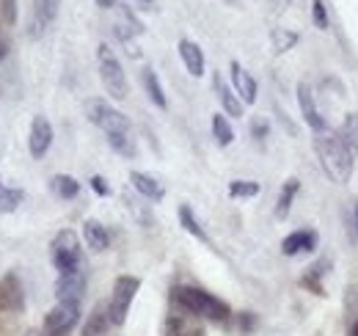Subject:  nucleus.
Returning a JSON list of instances; mask_svg holds the SVG:
<instances>
[{
    "instance_id": "obj_1",
    "label": "nucleus",
    "mask_w": 358,
    "mask_h": 336,
    "mask_svg": "<svg viewBox=\"0 0 358 336\" xmlns=\"http://www.w3.org/2000/svg\"><path fill=\"white\" fill-rule=\"evenodd\" d=\"M314 152L320 158V166L328 174L331 182L348 185L356 171V152L336 135V132H317L314 135Z\"/></svg>"
},
{
    "instance_id": "obj_2",
    "label": "nucleus",
    "mask_w": 358,
    "mask_h": 336,
    "mask_svg": "<svg viewBox=\"0 0 358 336\" xmlns=\"http://www.w3.org/2000/svg\"><path fill=\"white\" fill-rule=\"evenodd\" d=\"M171 300L177 303L182 312H187L193 317H204L210 323H226L231 317L229 303H224L215 295L199 290V287H174L171 290Z\"/></svg>"
},
{
    "instance_id": "obj_3",
    "label": "nucleus",
    "mask_w": 358,
    "mask_h": 336,
    "mask_svg": "<svg viewBox=\"0 0 358 336\" xmlns=\"http://www.w3.org/2000/svg\"><path fill=\"white\" fill-rule=\"evenodd\" d=\"M50 259L58 270V276H66V273H80L86 270V259H83V248H80V240L72 229H61L52 243H50Z\"/></svg>"
},
{
    "instance_id": "obj_4",
    "label": "nucleus",
    "mask_w": 358,
    "mask_h": 336,
    "mask_svg": "<svg viewBox=\"0 0 358 336\" xmlns=\"http://www.w3.org/2000/svg\"><path fill=\"white\" fill-rule=\"evenodd\" d=\"M86 119L94 127H99L108 138H116V135H130V122L124 113H119L110 102L99 99V97H91L86 99Z\"/></svg>"
},
{
    "instance_id": "obj_5",
    "label": "nucleus",
    "mask_w": 358,
    "mask_h": 336,
    "mask_svg": "<svg viewBox=\"0 0 358 336\" xmlns=\"http://www.w3.org/2000/svg\"><path fill=\"white\" fill-rule=\"evenodd\" d=\"M96 64H99V78L105 91L113 97V99H127L130 94V85H127V75L119 64V58L113 55V50L108 44H99L96 47Z\"/></svg>"
},
{
    "instance_id": "obj_6",
    "label": "nucleus",
    "mask_w": 358,
    "mask_h": 336,
    "mask_svg": "<svg viewBox=\"0 0 358 336\" xmlns=\"http://www.w3.org/2000/svg\"><path fill=\"white\" fill-rule=\"evenodd\" d=\"M138 290H141V279H135V276H119L113 281V295L108 303V314H110L113 326L127 323V314H130V306H133Z\"/></svg>"
},
{
    "instance_id": "obj_7",
    "label": "nucleus",
    "mask_w": 358,
    "mask_h": 336,
    "mask_svg": "<svg viewBox=\"0 0 358 336\" xmlns=\"http://www.w3.org/2000/svg\"><path fill=\"white\" fill-rule=\"evenodd\" d=\"M78 323H80V303L58 300V306H52L45 317V336H69Z\"/></svg>"
},
{
    "instance_id": "obj_8",
    "label": "nucleus",
    "mask_w": 358,
    "mask_h": 336,
    "mask_svg": "<svg viewBox=\"0 0 358 336\" xmlns=\"http://www.w3.org/2000/svg\"><path fill=\"white\" fill-rule=\"evenodd\" d=\"M58 8H61V0H34L31 20H28V36L31 39H42L52 28V22L58 20Z\"/></svg>"
},
{
    "instance_id": "obj_9",
    "label": "nucleus",
    "mask_w": 358,
    "mask_h": 336,
    "mask_svg": "<svg viewBox=\"0 0 358 336\" xmlns=\"http://www.w3.org/2000/svg\"><path fill=\"white\" fill-rule=\"evenodd\" d=\"M25 309V290L17 273L0 279V312H22Z\"/></svg>"
},
{
    "instance_id": "obj_10",
    "label": "nucleus",
    "mask_w": 358,
    "mask_h": 336,
    "mask_svg": "<svg viewBox=\"0 0 358 336\" xmlns=\"http://www.w3.org/2000/svg\"><path fill=\"white\" fill-rule=\"evenodd\" d=\"M298 105H301L303 122L312 127L314 135H317V132H328V122H325V116L320 113V108H317V102H314L312 88L306 83H298Z\"/></svg>"
},
{
    "instance_id": "obj_11",
    "label": "nucleus",
    "mask_w": 358,
    "mask_h": 336,
    "mask_svg": "<svg viewBox=\"0 0 358 336\" xmlns=\"http://www.w3.org/2000/svg\"><path fill=\"white\" fill-rule=\"evenodd\" d=\"M50 144H52V127H50V122H47L45 116H36L31 122V132H28L31 158L34 160H42L47 155V149H50Z\"/></svg>"
},
{
    "instance_id": "obj_12",
    "label": "nucleus",
    "mask_w": 358,
    "mask_h": 336,
    "mask_svg": "<svg viewBox=\"0 0 358 336\" xmlns=\"http://www.w3.org/2000/svg\"><path fill=\"white\" fill-rule=\"evenodd\" d=\"M83 293H86V270H80V273H66V276H58V281H55V298H58V300L80 303Z\"/></svg>"
},
{
    "instance_id": "obj_13",
    "label": "nucleus",
    "mask_w": 358,
    "mask_h": 336,
    "mask_svg": "<svg viewBox=\"0 0 358 336\" xmlns=\"http://www.w3.org/2000/svg\"><path fill=\"white\" fill-rule=\"evenodd\" d=\"M229 72H231L234 94L240 97V102H243V105H254V102H257V80L251 78V72H245L240 61H231Z\"/></svg>"
},
{
    "instance_id": "obj_14",
    "label": "nucleus",
    "mask_w": 358,
    "mask_h": 336,
    "mask_svg": "<svg viewBox=\"0 0 358 336\" xmlns=\"http://www.w3.org/2000/svg\"><path fill=\"white\" fill-rule=\"evenodd\" d=\"M317 248V232L314 229H298L292 234L284 237L281 243V251L284 256H298V253H309Z\"/></svg>"
},
{
    "instance_id": "obj_15",
    "label": "nucleus",
    "mask_w": 358,
    "mask_h": 336,
    "mask_svg": "<svg viewBox=\"0 0 358 336\" xmlns=\"http://www.w3.org/2000/svg\"><path fill=\"white\" fill-rule=\"evenodd\" d=\"M163 336H204L201 326L193 320V314L182 312V314H171L163 326Z\"/></svg>"
},
{
    "instance_id": "obj_16",
    "label": "nucleus",
    "mask_w": 358,
    "mask_h": 336,
    "mask_svg": "<svg viewBox=\"0 0 358 336\" xmlns=\"http://www.w3.org/2000/svg\"><path fill=\"white\" fill-rule=\"evenodd\" d=\"M179 58L185 64V69L193 75V78H201L204 75V52L201 47L190 39H179Z\"/></svg>"
},
{
    "instance_id": "obj_17",
    "label": "nucleus",
    "mask_w": 358,
    "mask_h": 336,
    "mask_svg": "<svg viewBox=\"0 0 358 336\" xmlns=\"http://www.w3.org/2000/svg\"><path fill=\"white\" fill-rule=\"evenodd\" d=\"M130 182H133V188L143 196V199H149V202H160L163 196H166V190H163V185L152 176V174H143V171H130Z\"/></svg>"
},
{
    "instance_id": "obj_18",
    "label": "nucleus",
    "mask_w": 358,
    "mask_h": 336,
    "mask_svg": "<svg viewBox=\"0 0 358 336\" xmlns=\"http://www.w3.org/2000/svg\"><path fill=\"white\" fill-rule=\"evenodd\" d=\"M83 237H86V243H89L91 251H105V248L110 246V234H108V229H105L99 220H94V218H89V220L83 223Z\"/></svg>"
},
{
    "instance_id": "obj_19",
    "label": "nucleus",
    "mask_w": 358,
    "mask_h": 336,
    "mask_svg": "<svg viewBox=\"0 0 358 336\" xmlns=\"http://www.w3.org/2000/svg\"><path fill=\"white\" fill-rule=\"evenodd\" d=\"M213 85H215V91H218V99H221V105H224L226 113L234 116V119H240V116H243V102H240V97L221 80V75L213 78Z\"/></svg>"
},
{
    "instance_id": "obj_20",
    "label": "nucleus",
    "mask_w": 358,
    "mask_h": 336,
    "mask_svg": "<svg viewBox=\"0 0 358 336\" xmlns=\"http://www.w3.org/2000/svg\"><path fill=\"white\" fill-rule=\"evenodd\" d=\"M108 326H113L110 323V314H108V306L105 303H96L94 312H91L89 323H86V328H83V336H105Z\"/></svg>"
},
{
    "instance_id": "obj_21",
    "label": "nucleus",
    "mask_w": 358,
    "mask_h": 336,
    "mask_svg": "<svg viewBox=\"0 0 358 336\" xmlns=\"http://www.w3.org/2000/svg\"><path fill=\"white\" fill-rule=\"evenodd\" d=\"M298 190H301V182L292 176V179H287L284 182V188H281V193H278V204H275V218H287L289 210H292V202H295V196H298Z\"/></svg>"
},
{
    "instance_id": "obj_22",
    "label": "nucleus",
    "mask_w": 358,
    "mask_h": 336,
    "mask_svg": "<svg viewBox=\"0 0 358 336\" xmlns=\"http://www.w3.org/2000/svg\"><path fill=\"white\" fill-rule=\"evenodd\" d=\"M141 80H143V88H146V94H149V99L157 105V108H169V102H166V94H163V85L157 80V75H155V69L152 66H146L143 72H141Z\"/></svg>"
},
{
    "instance_id": "obj_23",
    "label": "nucleus",
    "mask_w": 358,
    "mask_h": 336,
    "mask_svg": "<svg viewBox=\"0 0 358 336\" xmlns=\"http://www.w3.org/2000/svg\"><path fill=\"white\" fill-rule=\"evenodd\" d=\"M50 188H52V193L61 196V199H75V196L80 193V182H78L75 176H69V174H55V176L50 179Z\"/></svg>"
},
{
    "instance_id": "obj_24",
    "label": "nucleus",
    "mask_w": 358,
    "mask_h": 336,
    "mask_svg": "<svg viewBox=\"0 0 358 336\" xmlns=\"http://www.w3.org/2000/svg\"><path fill=\"white\" fill-rule=\"evenodd\" d=\"M179 223H182V229H185L187 234H193L196 240H201V243H210V237H207V232L201 229V223H199V218L193 215V210H190L187 204H182V207H179Z\"/></svg>"
},
{
    "instance_id": "obj_25",
    "label": "nucleus",
    "mask_w": 358,
    "mask_h": 336,
    "mask_svg": "<svg viewBox=\"0 0 358 336\" xmlns=\"http://www.w3.org/2000/svg\"><path fill=\"white\" fill-rule=\"evenodd\" d=\"M328 267H331V262H328V259H320L317 265H312V267H309V273L301 279V284H303V287H309L314 295H325V293H322V284H320V279L328 273Z\"/></svg>"
},
{
    "instance_id": "obj_26",
    "label": "nucleus",
    "mask_w": 358,
    "mask_h": 336,
    "mask_svg": "<svg viewBox=\"0 0 358 336\" xmlns=\"http://www.w3.org/2000/svg\"><path fill=\"white\" fill-rule=\"evenodd\" d=\"M270 44H273V52H287L298 44V34L295 31H287V28H273L270 31Z\"/></svg>"
},
{
    "instance_id": "obj_27",
    "label": "nucleus",
    "mask_w": 358,
    "mask_h": 336,
    "mask_svg": "<svg viewBox=\"0 0 358 336\" xmlns=\"http://www.w3.org/2000/svg\"><path fill=\"white\" fill-rule=\"evenodd\" d=\"M336 135H339V138H342L353 152H358V113H348Z\"/></svg>"
},
{
    "instance_id": "obj_28",
    "label": "nucleus",
    "mask_w": 358,
    "mask_h": 336,
    "mask_svg": "<svg viewBox=\"0 0 358 336\" xmlns=\"http://www.w3.org/2000/svg\"><path fill=\"white\" fill-rule=\"evenodd\" d=\"M213 135H215L218 146H229V144L234 141V130L229 127L224 113H215V116H213Z\"/></svg>"
},
{
    "instance_id": "obj_29",
    "label": "nucleus",
    "mask_w": 358,
    "mask_h": 336,
    "mask_svg": "<svg viewBox=\"0 0 358 336\" xmlns=\"http://www.w3.org/2000/svg\"><path fill=\"white\" fill-rule=\"evenodd\" d=\"M108 144H110V149H113V152H119V155H122V158H127V160H133L135 152H138L133 135H116V138H108Z\"/></svg>"
},
{
    "instance_id": "obj_30",
    "label": "nucleus",
    "mask_w": 358,
    "mask_h": 336,
    "mask_svg": "<svg viewBox=\"0 0 358 336\" xmlns=\"http://www.w3.org/2000/svg\"><path fill=\"white\" fill-rule=\"evenodd\" d=\"M259 193V182H248V179H237L229 185V196L231 199H251Z\"/></svg>"
},
{
    "instance_id": "obj_31",
    "label": "nucleus",
    "mask_w": 358,
    "mask_h": 336,
    "mask_svg": "<svg viewBox=\"0 0 358 336\" xmlns=\"http://www.w3.org/2000/svg\"><path fill=\"white\" fill-rule=\"evenodd\" d=\"M20 204H22V190L0 185V212H14Z\"/></svg>"
},
{
    "instance_id": "obj_32",
    "label": "nucleus",
    "mask_w": 358,
    "mask_h": 336,
    "mask_svg": "<svg viewBox=\"0 0 358 336\" xmlns=\"http://www.w3.org/2000/svg\"><path fill=\"white\" fill-rule=\"evenodd\" d=\"M312 20L320 31H325V28L331 25V20H328V8H325V0H312Z\"/></svg>"
},
{
    "instance_id": "obj_33",
    "label": "nucleus",
    "mask_w": 358,
    "mask_h": 336,
    "mask_svg": "<svg viewBox=\"0 0 358 336\" xmlns=\"http://www.w3.org/2000/svg\"><path fill=\"white\" fill-rule=\"evenodd\" d=\"M91 190L96 196H110V188H108V182L102 176H91Z\"/></svg>"
},
{
    "instance_id": "obj_34",
    "label": "nucleus",
    "mask_w": 358,
    "mask_h": 336,
    "mask_svg": "<svg viewBox=\"0 0 358 336\" xmlns=\"http://www.w3.org/2000/svg\"><path fill=\"white\" fill-rule=\"evenodd\" d=\"M3 17L6 22H17V0H3Z\"/></svg>"
},
{
    "instance_id": "obj_35",
    "label": "nucleus",
    "mask_w": 358,
    "mask_h": 336,
    "mask_svg": "<svg viewBox=\"0 0 358 336\" xmlns=\"http://www.w3.org/2000/svg\"><path fill=\"white\" fill-rule=\"evenodd\" d=\"M254 326H257L254 314H251V312H243V314H240V331H243V334H251Z\"/></svg>"
},
{
    "instance_id": "obj_36",
    "label": "nucleus",
    "mask_w": 358,
    "mask_h": 336,
    "mask_svg": "<svg viewBox=\"0 0 358 336\" xmlns=\"http://www.w3.org/2000/svg\"><path fill=\"white\" fill-rule=\"evenodd\" d=\"M251 132H254V138H259V141H262V138L268 135V122H259V119H257V122L251 125Z\"/></svg>"
},
{
    "instance_id": "obj_37",
    "label": "nucleus",
    "mask_w": 358,
    "mask_h": 336,
    "mask_svg": "<svg viewBox=\"0 0 358 336\" xmlns=\"http://www.w3.org/2000/svg\"><path fill=\"white\" fill-rule=\"evenodd\" d=\"M348 309L356 312V317H358V284L350 287V293H348Z\"/></svg>"
},
{
    "instance_id": "obj_38",
    "label": "nucleus",
    "mask_w": 358,
    "mask_h": 336,
    "mask_svg": "<svg viewBox=\"0 0 358 336\" xmlns=\"http://www.w3.org/2000/svg\"><path fill=\"white\" fill-rule=\"evenodd\" d=\"M6 52H8V44H6V39H3V31H0V61L6 58Z\"/></svg>"
},
{
    "instance_id": "obj_39",
    "label": "nucleus",
    "mask_w": 358,
    "mask_h": 336,
    "mask_svg": "<svg viewBox=\"0 0 358 336\" xmlns=\"http://www.w3.org/2000/svg\"><path fill=\"white\" fill-rule=\"evenodd\" d=\"M99 8H116V0H96Z\"/></svg>"
},
{
    "instance_id": "obj_40",
    "label": "nucleus",
    "mask_w": 358,
    "mask_h": 336,
    "mask_svg": "<svg viewBox=\"0 0 358 336\" xmlns=\"http://www.w3.org/2000/svg\"><path fill=\"white\" fill-rule=\"evenodd\" d=\"M141 8H155V0H135Z\"/></svg>"
},
{
    "instance_id": "obj_41",
    "label": "nucleus",
    "mask_w": 358,
    "mask_h": 336,
    "mask_svg": "<svg viewBox=\"0 0 358 336\" xmlns=\"http://www.w3.org/2000/svg\"><path fill=\"white\" fill-rule=\"evenodd\" d=\"M22 336H45V331H39V328H31V331H25Z\"/></svg>"
},
{
    "instance_id": "obj_42",
    "label": "nucleus",
    "mask_w": 358,
    "mask_h": 336,
    "mask_svg": "<svg viewBox=\"0 0 358 336\" xmlns=\"http://www.w3.org/2000/svg\"><path fill=\"white\" fill-rule=\"evenodd\" d=\"M350 336H358V317L353 320V326H350Z\"/></svg>"
},
{
    "instance_id": "obj_43",
    "label": "nucleus",
    "mask_w": 358,
    "mask_h": 336,
    "mask_svg": "<svg viewBox=\"0 0 358 336\" xmlns=\"http://www.w3.org/2000/svg\"><path fill=\"white\" fill-rule=\"evenodd\" d=\"M356 232H358V202H356Z\"/></svg>"
}]
</instances>
